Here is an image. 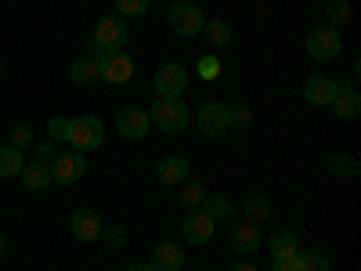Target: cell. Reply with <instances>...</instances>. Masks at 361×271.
Masks as SVG:
<instances>
[{
  "instance_id": "ffe728a7",
  "label": "cell",
  "mask_w": 361,
  "mask_h": 271,
  "mask_svg": "<svg viewBox=\"0 0 361 271\" xmlns=\"http://www.w3.org/2000/svg\"><path fill=\"white\" fill-rule=\"evenodd\" d=\"M202 33H206V40H209V47H214V51H224V47H231V40H235L231 25H228L224 18L206 22V25H202Z\"/></svg>"
},
{
  "instance_id": "52a82bcc",
  "label": "cell",
  "mask_w": 361,
  "mask_h": 271,
  "mask_svg": "<svg viewBox=\"0 0 361 271\" xmlns=\"http://www.w3.org/2000/svg\"><path fill=\"white\" fill-rule=\"evenodd\" d=\"M98 69H102V80L109 83H130L134 80V58L127 51H105L98 54Z\"/></svg>"
},
{
  "instance_id": "d590c367",
  "label": "cell",
  "mask_w": 361,
  "mask_h": 271,
  "mask_svg": "<svg viewBox=\"0 0 361 271\" xmlns=\"http://www.w3.org/2000/svg\"><path fill=\"white\" fill-rule=\"evenodd\" d=\"M271 271H300V267H296V257H286V260L271 264Z\"/></svg>"
},
{
  "instance_id": "2e32d148",
  "label": "cell",
  "mask_w": 361,
  "mask_h": 271,
  "mask_svg": "<svg viewBox=\"0 0 361 271\" xmlns=\"http://www.w3.org/2000/svg\"><path fill=\"white\" fill-rule=\"evenodd\" d=\"M304 98H307L311 105H333V98H336V80H333V76H311V80L304 83Z\"/></svg>"
},
{
  "instance_id": "7402d4cb",
  "label": "cell",
  "mask_w": 361,
  "mask_h": 271,
  "mask_svg": "<svg viewBox=\"0 0 361 271\" xmlns=\"http://www.w3.org/2000/svg\"><path fill=\"white\" fill-rule=\"evenodd\" d=\"M271 253H275V260L296 257L300 253V239L293 231H275V235H271Z\"/></svg>"
},
{
  "instance_id": "5bb4252c",
  "label": "cell",
  "mask_w": 361,
  "mask_h": 271,
  "mask_svg": "<svg viewBox=\"0 0 361 271\" xmlns=\"http://www.w3.org/2000/svg\"><path fill=\"white\" fill-rule=\"evenodd\" d=\"M188 174H192V163L185 156H166L156 167V181H159V185H185Z\"/></svg>"
},
{
  "instance_id": "4dcf8cb0",
  "label": "cell",
  "mask_w": 361,
  "mask_h": 271,
  "mask_svg": "<svg viewBox=\"0 0 361 271\" xmlns=\"http://www.w3.org/2000/svg\"><path fill=\"white\" fill-rule=\"evenodd\" d=\"M47 134L51 141H69V116H51V124H47Z\"/></svg>"
},
{
  "instance_id": "ba28073f",
  "label": "cell",
  "mask_w": 361,
  "mask_h": 271,
  "mask_svg": "<svg viewBox=\"0 0 361 271\" xmlns=\"http://www.w3.org/2000/svg\"><path fill=\"white\" fill-rule=\"evenodd\" d=\"M51 181L54 185H76V181L87 174V163H83V152H62V156H54L51 163Z\"/></svg>"
},
{
  "instance_id": "74e56055",
  "label": "cell",
  "mask_w": 361,
  "mask_h": 271,
  "mask_svg": "<svg viewBox=\"0 0 361 271\" xmlns=\"http://www.w3.org/2000/svg\"><path fill=\"white\" fill-rule=\"evenodd\" d=\"M127 271H159V267H152V264H141V260H137V264H130Z\"/></svg>"
},
{
  "instance_id": "484cf974",
  "label": "cell",
  "mask_w": 361,
  "mask_h": 271,
  "mask_svg": "<svg viewBox=\"0 0 361 271\" xmlns=\"http://www.w3.org/2000/svg\"><path fill=\"white\" fill-rule=\"evenodd\" d=\"M296 267L300 271H329V257L322 250H300L296 253Z\"/></svg>"
},
{
  "instance_id": "cb8c5ba5",
  "label": "cell",
  "mask_w": 361,
  "mask_h": 271,
  "mask_svg": "<svg viewBox=\"0 0 361 271\" xmlns=\"http://www.w3.org/2000/svg\"><path fill=\"white\" fill-rule=\"evenodd\" d=\"M202 210H206L214 221H231V214H235L231 203H228V195H206V199H202Z\"/></svg>"
},
{
  "instance_id": "44dd1931",
  "label": "cell",
  "mask_w": 361,
  "mask_h": 271,
  "mask_svg": "<svg viewBox=\"0 0 361 271\" xmlns=\"http://www.w3.org/2000/svg\"><path fill=\"white\" fill-rule=\"evenodd\" d=\"M243 214H246V221H253V224L267 221V217H271V199H267L264 192L246 195V199H243Z\"/></svg>"
},
{
  "instance_id": "f1b7e54d",
  "label": "cell",
  "mask_w": 361,
  "mask_h": 271,
  "mask_svg": "<svg viewBox=\"0 0 361 271\" xmlns=\"http://www.w3.org/2000/svg\"><path fill=\"white\" fill-rule=\"evenodd\" d=\"M202 199H206V188L199 185V181H185V185H180V203H185L188 210L202 206Z\"/></svg>"
},
{
  "instance_id": "9c48e42d",
  "label": "cell",
  "mask_w": 361,
  "mask_h": 271,
  "mask_svg": "<svg viewBox=\"0 0 361 271\" xmlns=\"http://www.w3.org/2000/svg\"><path fill=\"white\" fill-rule=\"evenodd\" d=\"M214 228H217V221L209 217L202 206L188 210L185 224H180V231H185V243H192V246H202V243H209V239H214Z\"/></svg>"
},
{
  "instance_id": "6da1fadb",
  "label": "cell",
  "mask_w": 361,
  "mask_h": 271,
  "mask_svg": "<svg viewBox=\"0 0 361 271\" xmlns=\"http://www.w3.org/2000/svg\"><path fill=\"white\" fill-rule=\"evenodd\" d=\"M148 124H156L166 134H180L188 127V105L180 98H156L148 109Z\"/></svg>"
},
{
  "instance_id": "8992f818",
  "label": "cell",
  "mask_w": 361,
  "mask_h": 271,
  "mask_svg": "<svg viewBox=\"0 0 361 271\" xmlns=\"http://www.w3.org/2000/svg\"><path fill=\"white\" fill-rule=\"evenodd\" d=\"M152 83H156V98H180L188 87V69L180 62H166V66L156 69Z\"/></svg>"
},
{
  "instance_id": "4316f807",
  "label": "cell",
  "mask_w": 361,
  "mask_h": 271,
  "mask_svg": "<svg viewBox=\"0 0 361 271\" xmlns=\"http://www.w3.org/2000/svg\"><path fill=\"white\" fill-rule=\"evenodd\" d=\"M224 116H228V127H246L253 119V109L246 102H231V105H224Z\"/></svg>"
},
{
  "instance_id": "f546056e",
  "label": "cell",
  "mask_w": 361,
  "mask_h": 271,
  "mask_svg": "<svg viewBox=\"0 0 361 271\" xmlns=\"http://www.w3.org/2000/svg\"><path fill=\"white\" fill-rule=\"evenodd\" d=\"M148 4L152 0H116V15L119 18H141L148 11Z\"/></svg>"
},
{
  "instance_id": "d6986e66",
  "label": "cell",
  "mask_w": 361,
  "mask_h": 271,
  "mask_svg": "<svg viewBox=\"0 0 361 271\" xmlns=\"http://www.w3.org/2000/svg\"><path fill=\"white\" fill-rule=\"evenodd\" d=\"M69 76H73V83H80V87H87V83H98V80H102L98 58H90V54L76 58V62L69 66Z\"/></svg>"
},
{
  "instance_id": "603a6c76",
  "label": "cell",
  "mask_w": 361,
  "mask_h": 271,
  "mask_svg": "<svg viewBox=\"0 0 361 271\" xmlns=\"http://www.w3.org/2000/svg\"><path fill=\"white\" fill-rule=\"evenodd\" d=\"M22 148L15 145H0V177H18L22 174Z\"/></svg>"
},
{
  "instance_id": "7a4b0ae2",
  "label": "cell",
  "mask_w": 361,
  "mask_h": 271,
  "mask_svg": "<svg viewBox=\"0 0 361 271\" xmlns=\"http://www.w3.org/2000/svg\"><path fill=\"white\" fill-rule=\"evenodd\" d=\"M105 138V127L98 116H76L69 119V145L76 148V152H94V148L102 145Z\"/></svg>"
},
{
  "instance_id": "5b68a950",
  "label": "cell",
  "mask_w": 361,
  "mask_h": 271,
  "mask_svg": "<svg viewBox=\"0 0 361 271\" xmlns=\"http://www.w3.org/2000/svg\"><path fill=\"white\" fill-rule=\"evenodd\" d=\"M170 25H173L177 37H199L206 18H202V11L195 4H188V0H173L170 4Z\"/></svg>"
},
{
  "instance_id": "e0dca14e",
  "label": "cell",
  "mask_w": 361,
  "mask_h": 271,
  "mask_svg": "<svg viewBox=\"0 0 361 271\" xmlns=\"http://www.w3.org/2000/svg\"><path fill=\"white\" fill-rule=\"evenodd\" d=\"M152 267H159V271H180V267H185V250H180L177 243H159L152 250Z\"/></svg>"
},
{
  "instance_id": "f35d334b",
  "label": "cell",
  "mask_w": 361,
  "mask_h": 271,
  "mask_svg": "<svg viewBox=\"0 0 361 271\" xmlns=\"http://www.w3.org/2000/svg\"><path fill=\"white\" fill-rule=\"evenodd\" d=\"M4 250H8V235H4V231H0V253H4Z\"/></svg>"
},
{
  "instance_id": "ac0fdd59",
  "label": "cell",
  "mask_w": 361,
  "mask_h": 271,
  "mask_svg": "<svg viewBox=\"0 0 361 271\" xmlns=\"http://www.w3.org/2000/svg\"><path fill=\"white\" fill-rule=\"evenodd\" d=\"M18 177H22V188H25V192H44V188H51V167H47V163H25Z\"/></svg>"
},
{
  "instance_id": "9a60e30c",
  "label": "cell",
  "mask_w": 361,
  "mask_h": 271,
  "mask_svg": "<svg viewBox=\"0 0 361 271\" xmlns=\"http://www.w3.org/2000/svg\"><path fill=\"white\" fill-rule=\"evenodd\" d=\"M333 112L340 119H357L361 116V95L354 90V83H336V98H333Z\"/></svg>"
},
{
  "instance_id": "836d02e7",
  "label": "cell",
  "mask_w": 361,
  "mask_h": 271,
  "mask_svg": "<svg viewBox=\"0 0 361 271\" xmlns=\"http://www.w3.org/2000/svg\"><path fill=\"white\" fill-rule=\"evenodd\" d=\"M105 239H109V246H123V243H127V231H123V228H109Z\"/></svg>"
},
{
  "instance_id": "1f68e13d",
  "label": "cell",
  "mask_w": 361,
  "mask_h": 271,
  "mask_svg": "<svg viewBox=\"0 0 361 271\" xmlns=\"http://www.w3.org/2000/svg\"><path fill=\"white\" fill-rule=\"evenodd\" d=\"M8 138H11L8 145H15V148H29V145H33V127H29V124H15Z\"/></svg>"
},
{
  "instance_id": "7c38bea8",
  "label": "cell",
  "mask_w": 361,
  "mask_h": 271,
  "mask_svg": "<svg viewBox=\"0 0 361 271\" xmlns=\"http://www.w3.org/2000/svg\"><path fill=\"white\" fill-rule=\"evenodd\" d=\"M195 127L206 134V138H224L228 131V116H224V105L221 102H206L195 116Z\"/></svg>"
},
{
  "instance_id": "4fadbf2b",
  "label": "cell",
  "mask_w": 361,
  "mask_h": 271,
  "mask_svg": "<svg viewBox=\"0 0 361 271\" xmlns=\"http://www.w3.org/2000/svg\"><path fill=\"white\" fill-rule=\"evenodd\" d=\"M260 243H264V235H260V224H253V221H238L235 228H231V250L235 253H257L260 250Z\"/></svg>"
},
{
  "instance_id": "d4e9b609",
  "label": "cell",
  "mask_w": 361,
  "mask_h": 271,
  "mask_svg": "<svg viewBox=\"0 0 361 271\" xmlns=\"http://www.w3.org/2000/svg\"><path fill=\"white\" fill-rule=\"evenodd\" d=\"M325 22L333 29H343L350 22V4H347V0H329V4H325Z\"/></svg>"
},
{
  "instance_id": "30bf717a",
  "label": "cell",
  "mask_w": 361,
  "mask_h": 271,
  "mask_svg": "<svg viewBox=\"0 0 361 271\" xmlns=\"http://www.w3.org/2000/svg\"><path fill=\"white\" fill-rule=\"evenodd\" d=\"M105 221H102V214L98 210H76V214L69 217V231H73V239H80V243H94V239H102L105 235V228H102Z\"/></svg>"
},
{
  "instance_id": "83f0119b",
  "label": "cell",
  "mask_w": 361,
  "mask_h": 271,
  "mask_svg": "<svg viewBox=\"0 0 361 271\" xmlns=\"http://www.w3.org/2000/svg\"><path fill=\"white\" fill-rule=\"evenodd\" d=\"M329 174L333 177H354L357 174V159L354 156H329Z\"/></svg>"
},
{
  "instance_id": "3957f363",
  "label": "cell",
  "mask_w": 361,
  "mask_h": 271,
  "mask_svg": "<svg viewBox=\"0 0 361 271\" xmlns=\"http://www.w3.org/2000/svg\"><path fill=\"white\" fill-rule=\"evenodd\" d=\"M90 40H94L102 51H119L130 40V25H127V18H119V15H105V18H98L94 37Z\"/></svg>"
},
{
  "instance_id": "8fae6325",
  "label": "cell",
  "mask_w": 361,
  "mask_h": 271,
  "mask_svg": "<svg viewBox=\"0 0 361 271\" xmlns=\"http://www.w3.org/2000/svg\"><path fill=\"white\" fill-rule=\"evenodd\" d=\"M148 112L145 109H137V105H127V109H119V116H116V131L123 134V138H130V141H141L145 134H148Z\"/></svg>"
},
{
  "instance_id": "e575fe53",
  "label": "cell",
  "mask_w": 361,
  "mask_h": 271,
  "mask_svg": "<svg viewBox=\"0 0 361 271\" xmlns=\"http://www.w3.org/2000/svg\"><path fill=\"white\" fill-rule=\"evenodd\" d=\"M199 73H202V76H217V58H202Z\"/></svg>"
},
{
  "instance_id": "8d00e7d4",
  "label": "cell",
  "mask_w": 361,
  "mask_h": 271,
  "mask_svg": "<svg viewBox=\"0 0 361 271\" xmlns=\"http://www.w3.org/2000/svg\"><path fill=\"white\" fill-rule=\"evenodd\" d=\"M228 271H257V267H253V264H246V260H238V264H231Z\"/></svg>"
},
{
  "instance_id": "277c9868",
  "label": "cell",
  "mask_w": 361,
  "mask_h": 271,
  "mask_svg": "<svg viewBox=\"0 0 361 271\" xmlns=\"http://www.w3.org/2000/svg\"><path fill=\"white\" fill-rule=\"evenodd\" d=\"M343 51V37H340V29L333 25H318L307 33V54L314 58V62H329V58H336Z\"/></svg>"
},
{
  "instance_id": "d6a6232c",
  "label": "cell",
  "mask_w": 361,
  "mask_h": 271,
  "mask_svg": "<svg viewBox=\"0 0 361 271\" xmlns=\"http://www.w3.org/2000/svg\"><path fill=\"white\" fill-rule=\"evenodd\" d=\"M54 156H58L54 141H40V145H37V163H51Z\"/></svg>"
}]
</instances>
